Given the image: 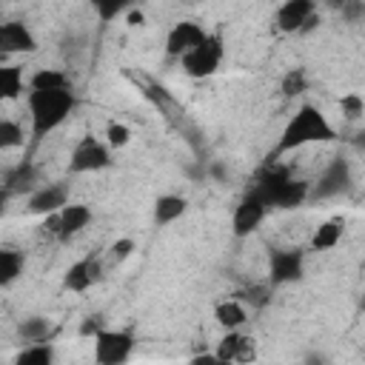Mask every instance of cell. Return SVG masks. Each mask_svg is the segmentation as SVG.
<instances>
[{"mask_svg": "<svg viewBox=\"0 0 365 365\" xmlns=\"http://www.w3.org/2000/svg\"><path fill=\"white\" fill-rule=\"evenodd\" d=\"M26 88V80H23V66H3L0 63V103H9V100H17Z\"/></svg>", "mask_w": 365, "mask_h": 365, "instance_id": "cell-22", "label": "cell"}, {"mask_svg": "<svg viewBox=\"0 0 365 365\" xmlns=\"http://www.w3.org/2000/svg\"><path fill=\"white\" fill-rule=\"evenodd\" d=\"M37 37L31 34L29 23L23 20H3L0 23V57L6 54H34Z\"/></svg>", "mask_w": 365, "mask_h": 365, "instance_id": "cell-9", "label": "cell"}, {"mask_svg": "<svg viewBox=\"0 0 365 365\" xmlns=\"http://www.w3.org/2000/svg\"><path fill=\"white\" fill-rule=\"evenodd\" d=\"M339 240H342V222L339 220H328V222L314 228L308 245H311V251H331V248L339 245Z\"/></svg>", "mask_w": 365, "mask_h": 365, "instance_id": "cell-23", "label": "cell"}, {"mask_svg": "<svg viewBox=\"0 0 365 365\" xmlns=\"http://www.w3.org/2000/svg\"><path fill=\"white\" fill-rule=\"evenodd\" d=\"M308 194H311V185H308L305 180L285 177V180L274 188V194L268 197V208H271V205H274V208H282V211L297 208V205H302V202L308 200Z\"/></svg>", "mask_w": 365, "mask_h": 365, "instance_id": "cell-16", "label": "cell"}, {"mask_svg": "<svg viewBox=\"0 0 365 365\" xmlns=\"http://www.w3.org/2000/svg\"><path fill=\"white\" fill-rule=\"evenodd\" d=\"M331 140H336V128L328 123V117L317 106L305 103L285 123V128H282L274 151L268 154V160L282 157V154H291V151H297L302 145H311V143H331Z\"/></svg>", "mask_w": 365, "mask_h": 365, "instance_id": "cell-1", "label": "cell"}, {"mask_svg": "<svg viewBox=\"0 0 365 365\" xmlns=\"http://www.w3.org/2000/svg\"><path fill=\"white\" fill-rule=\"evenodd\" d=\"M205 34H208V31H205L197 20H180V23L171 26V31H168V37H165V54H168V57H185L194 46L202 43Z\"/></svg>", "mask_w": 365, "mask_h": 365, "instance_id": "cell-11", "label": "cell"}, {"mask_svg": "<svg viewBox=\"0 0 365 365\" xmlns=\"http://www.w3.org/2000/svg\"><path fill=\"white\" fill-rule=\"evenodd\" d=\"M0 23H3V17H0Z\"/></svg>", "mask_w": 365, "mask_h": 365, "instance_id": "cell-40", "label": "cell"}, {"mask_svg": "<svg viewBox=\"0 0 365 365\" xmlns=\"http://www.w3.org/2000/svg\"><path fill=\"white\" fill-rule=\"evenodd\" d=\"M188 365H231V362H222V359L214 356V354H197V356H191Z\"/></svg>", "mask_w": 365, "mask_h": 365, "instance_id": "cell-36", "label": "cell"}, {"mask_svg": "<svg viewBox=\"0 0 365 365\" xmlns=\"http://www.w3.org/2000/svg\"><path fill=\"white\" fill-rule=\"evenodd\" d=\"M302 365H331V359H328V354H322V351H308V354L302 356Z\"/></svg>", "mask_w": 365, "mask_h": 365, "instance_id": "cell-35", "label": "cell"}, {"mask_svg": "<svg viewBox=\"0 0 365 365\" xmlns=\"http://www.w3.org/2000/svg\"><path fill=\"white\" fill-rule=\"evenodd\" d=\"M317 11V3L314 0H285L279 9H277V14H274V23H277V29L282 31V34H297L299 31V26L308 20V14H314Z\"/></svg>", "mask_w": 365, "mask_h": 365, "instance_id": "cell-15", "label": "cell"}, {"mask_svg": "<svg viewBox=\"0 0 365 365\" xmlns=\"http://www.w3.org/2000/svg\"><path fill=\"white\" fill-rule=\"evenodd\" d=\"M14 365H54V345H51V342L26 345V348L14 356Z\"/></svg>", "mask_w": 365, "mask_h": 365, "instance_id": "cell-26", "label": "cell"}, {"mask_svg": "<svg viewBox=\"0 0 365 365\" xmlns=\"http://www.w3.org/2000/svg\"><path fill=\"white\" fill-rule=\"evenodd\" d=\"M134 345H137V339L131 331L106 328L94 336V362L97 365H125L134 354Z\"/></svg>", "mask_w": 365, "mask_h": 365, "instance_id": "cell-4", "label": "cell"}, {"mask_svg": "<svg viewBox=\"0 0 365 365\" xmlns=\"http://www.w3.org/2000/svg\"><path fill=\"white\" fill-rule=\"evenodd\" d=\"M271 297H274V288H271L268 282H251V285H245L240 294H234V299H240L242 305H251L254 311L268 308Z\"/></svg>", "mask_w": 365, "mask_h": 365, "instance_id": "cell-25", "label": "cell"}, {"mask_svg": "<svg viewBox=\"0 0 365 365\" xmlns=\"http://www.w3.org/2000/svg\"><path fill=\"white\" fill-rule=\"evenodd\" d=\"M63 205H68V185L66 182H51V185L34 188L29 197V211L40 214V217L57 214Z\"/></svg>", "mask_w": 365, "mask_h": 365, "instance_id": "cell-14", "label": "cell"}, {"mask_svg": "<svg viewBox=\"0 0 365 365\" xmlns=\"http://www.w3.org/2000/svg\"><path fill=\"white\" fill-rule=\"evenodd\" d=\"M60 88H71V80L60 68H37L29 77V91H60Z\"/></svg>", "mask_w": 365, "mask_h": 365, "instance_id": "cell-21", "label": "cell"}, {"mask_svg": "<svg viewBox=\"0 0 365 365\" xmlns=\"http://www.w3.org/2000/svg\"><path fill=\"white\" fill-rule=\"evenodd\" d=\"M134 248H137V245H134V240H131V237H120V240H114V242H111L108 254H111V259H114V262H125V259L134 254Z\"/></svg>", "mask_w": 365, "mask_h": 365, "instance_id": "cell-33", "label": "cell"}, {"mask_svg": "<svg viewBox=\"0 0 365 365\" xmlns=\"http://www.w3.org/2000/svg\"><path fill=\"white\" fill-rule=\"evenodd\" d=\"M351 188V165L345 157H334L331 165L322 171L319 182L311 188L308 200H328V197H339L342 191Z\"/></svg>", "mask_w": 365, "mask_h": 365, "instance_id": "cell-7", "label": "cell"}, {"mask_svg": "<svg viewBox=\"0 0 365 365\" xmlns=\"http://www.w3.org/2000/svg\"><path fill=\"white\" fill-rule=\"evenodd\" d=\"M339 11H342V17L348 23H359L365 17V3L362 0H342L339 3Z\"/></svg>", "mask_w": 365, "mask_h": 365, "instance_id": "cell-34", "label": "cell"}, {"mask_svg": "<svg viewBox=\"0 0 365 365\" xmlns=\"http://www.w3.org/2000/svg\"><path fill=\"white\" fill-rule=\"evenodd\" d=\"M91 222V208L86 202H68L57 211V242L74 240L86 225Z\"/></svg>", "mask_w": 365, "mask_h": 365, "instance_id": "cell-13", "label": "cell"}, {"mask_svg": "<svg viewBox=\"0 0 365 365\" xmlns=\"http://www.w3.org/2000/svg\"><path fill=\"white\" fill-rule=\"evenodd\" d=\"M128 140H131V128L128 125H123V123H106V145L114 151V148H123V145H128Z\"/></svg>", "mask_w": 365, "mask_h": 365, "instance_id": "cell-30", "label": "cell"}, {"mask_svg": "<svg viewBox=\"0 0 365 365\" xmlns=\"http://www.w3.org/2000/svg\"><path fill=\"white\" fill-rule=\"evenodd\" d=\"M26 268V257L23 251L17 248H9V245H0V288L11 285Z\"/></svg>", "mask_w": 365, "mask_h": 365, "instance_id": "cell-20", "label": "cell"}, {"mask_svg": "<svg viewBox=\"0 0 365 365\" xmlns=\"http://www.w3.org/2000/svg\"><path fill=\"white\" fill-rule=\"evenodd\" d=\"M214 356H220L222 362H242V365H248V362L257 359V342H254V336H248L242 331H225L220 336V342H217Z\"/></svg>", "mask_w": 365, "mask_h": 365, "instance_id": "cell-10", "label": "cell"}, {"mask_svg": "<svg viewBox=\"0 0 365 365\" xmlns=\"http://www.w3.org/2000/svg\"><path fill=\"white\" fill-rule=\"evenodd\" d=\"M6 202H9V194H6V188L0 185V214L6 211Z\"/></svg>", "mask_w": 365, "mask_h": 365, "instance_id": "cell-39", "label": "cell"}, {"mask_svg": "<svg viewBox=\"0 0 365 365\" xmlns=\"http://www.w3.org/2000/svg\"><path fill=\"white\" fill-rule=\"evenodd\" d=\"M34 182H37V168H34V163H31V160H20L14 168L6 171V177H3L0 185L6 188L9 197H14V194H31V191H34Z\"/></svg>", "mask_w": 365, "mask_h": 365, "instance_id": "cell-17", "label": "cell"}, {"mask_svg": "<svg viewBox=\"0 0 365 365\" xmlns=\"http://www.w3.org/2000/svg\"><path fill=\"white\" fill-rule=\"evenodd\" d=\"M77 106L74 88L60 91H29V120H31V148H37L54 128H60Z\"/></svg>", "mask_w": 365, "mask_h": 365, "instance_id": "cell-2", "label": "cell"}, {"mask_svg": "<svg viewBox=\"0 0 365 365\" xmlns=\"http://www.w3.org/2000/svg\"><path fill=\"white\" fill-rule=\"evenodd\" d=\"M222 34H205L202 37V43L200 46H194L185 57H180V63H182V71L188 74V77H194V80H205V77H211V74H217V68H220V63H222Z\"/></svg>", "mask_w": 365, "mask_h": 365, "instance_id": "cell-3", "label": "cell"}, {"mask_svg": "<svg viewBox=\"0 0 365 365\" xmlns=\"http://www.w3.org/2000/svg\"><path fill=\"white\" fill-rule=\"evenodd\" d=\"M305 274V251L302 248H274L268 254V285H291L299 282Z\"/></svg>", "mask_w": 365, "mask_h": 365, "instance_id": "cell-5", "label": "cell"}, {"mask_svg": "<svg viewBox=\"0 0 365 365\" xmlns=\"http://www.w3.org/2000/svg\"><path fill=\"white\" fill-rule=\"evenodd\" d=\"M26 143V134H23V125L17 120H0V151H9V148H20Z\"/></svg>", "mask_w": 365, "mask_h": 365, "instance_id": "cell-28", "label": "cell"}, {"mask_svg": "<svg viewBox=\"0 0 365 365\" xmlns=\"http://www.w3.org/2000/svg\"><path fill=\"white\" fill-rule=\"evenodd\" d=\"M185 211H188V200L185 197H180V194H163V197L154 200V225L165 228L174 220H180Z\"/></svg>", "mask_w": 365, "mask_h": 365, "instance_id": "cell-18", "label": "cell"}, {"mask_svg": "<svg viewBox=\"0 0 365 365\" xmlns=\"http://www.w3.org/2000/svg\"><path fill=\"white\" fill-rule=\"evenodd\" d=\"M265 214H268L265 202H262L254 191H248V194L237 202L234 217H231V231H234V237H237V240L251 237V234L259 228V222L265 220Z\"/></svg>", "mask_w": 365, "mask_h": 365, "instance_id": "cell-8", "label": "cell"}, {"mask_svg": "<svg viewBox=\"0 0 365 365\" xmlns=\"http://www.w3.org/2000/svg\"><path fill=\"white\" fill-rule=\"evenodd\" d=\"M128 26H145V14L140 11V9H128Z\"/></svg>", "mask_w": 365, "mask_h": 365, "instance_id": "cell-38", "label": "cell"}, {"mask_svg": "<svg viewBox=\"0 0 365 365\" xmlns=\"http://www.w3.org/2000/svg\"><path fill=\"white\" fill-rule=\"evenodd\" d=\"M91 9H94V14L100 17V23H111V20H114L117 14H123L128 6L120 3V0H94Z\"/></svg>", "mask_w": 365, "mask_h": 365, "instance_id": "cell-31", "label": "cell"}, {"mask_svg": "<svg viewBox=\"0 0 365 365\" xmlns=\"http://www.w3.org/2000/svg\"><path fill=\"white\" fill-rule=\"evenodd\" d=\"M319 23H322V14H319V11H314V14H308V20L299 26V31H297V34H308V31L319 29Z\"/></svg>", "mask_w": 365, "mask_h": 365, "instance_id": "cell-37", "label": "cell"}, {"mask_svg": "<svg viewBox=\"0 0 365 365\" xmlns=\"http://www.w3.org/2000/svg\"><path fill=\"white\" fill-rule=\"evenodd\" d=\"M17 336L29 345L34 342H48L51 336V319L48 317H26L20 325H17Z\"/></svg>", "mask_w": 365, "mask_h": 365, "instance_id": "cell-24", "label": "cell"}, {"mask_svg": "<svg viewBox=\"0 0 365 365\" xmlns=\"http://www.w3.org/2000/svg\"><path fill=\"white\" fill-rule=\"evenodd\" d=\"M214 319H217V325L222 331H240L245 325V319H248V311H245V305L240 299L231 297V299H222V302L214 305Z\"/></svg>", "mask_w": 365, "mask_h": 365, "instance_id": "cell-19", "label": "cell"}, {"mask_svg": "<svg viewBox=\"0 0 365 365\" xmlns=\"http://www.w3.org/2000/svg\"><path fill=\"white\" fill-rule=\"evenodd\" d=\"M279 91H282V97L285 100H294V97H299V94H305L308 91V71L305 68H288L285 74H282V80H279Z\"/></svg>", "mask_w": 365, "mask_h": 365, "instance_id": "cell-27", "label": "cell"}, {"mask_svg": "<svg viewBox=\"0 0 365 365\" xmlns=\"http://www.w3.org/2000/svg\"><path fill=\"white\" fill-rule=\"evenodd\" d=\"M100 331H106V319H103V314H88V317H83L80 319V328H77V334L83 336V339H94Z\"/></svg>", "mask_w": 365, "mask_h": 365, "instance_id": "cell-32", "label": "cell"}, {"mask_svg": "<svg viewBox=\"0 0 365 365\" xmlns=\"http://www.w3.org/2000/svg\"><path fill=\"white\" fill-rule=\"evenodd\" d=\"M339 108H342V117H345L348 123H356V120H362V114H365V100H362L356 91H348V94H342Z\"/></svg>", "mask_w": 365, "mask_h": 365, "instance_id": "cell-29", "label": "cell"}, {"mask_svg": "<svg viewBox=\"0 0 365 365\" xmlns=\"http://www.w3.org/2000/svg\"><path fill=\"white\" fill-rule=\"evenodd\" d=\"M100 277H103L100 259H97V257H83V259H77V262H71V265L66 268V274H63V288H66V291H74V294H83V291H88L94 282H100Z\"/></svg>", "mask_w": 365, "mask_h": 365, "instance_id": "cell-12", "label": "cell"}, {"mask_svg": "<svg viewBox=\"0 0 365 365\" xmlns=\"http://www.w3.org/2000/svg\"><path fill=\"white\" fill-rule=\"evenodd\" d=\"M108 165H111V148L100 137H91V134L80 137V143L74 145L68 157V174H91Z\"/></svg>", "mask_w": 365, "mask_h": 365, "instance_id": "cell-6", "label": "cell"}]
</instances>
